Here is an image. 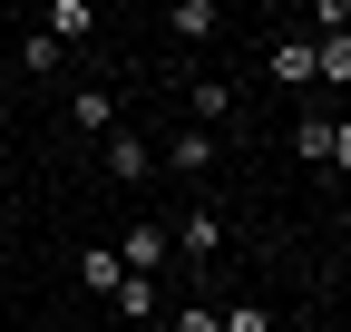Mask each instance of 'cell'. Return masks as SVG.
<instances>
[{"label":"cell","instance_id":"7","mask_svg":"<svg viewBox=\"0 0 351 332\" xmlns=\"http://www.w3.org/2000/svg\"><path fill=\"white\" fill-rule=\"evenodd\" d=\"M117 283H127V264H117V244H88V254H78V294H117Z\"/></svg>","mask_w":351,"mask_h":332},{"label":"cell","instance_id":"13","mask_svg":"<svg viewBox=\"0 0 351 332\" xmlns=\"http://www.w3.org/2000/svg\"><path fill=\"white\" fill-rule=\"evenodd\" d=\"M313 78L341 88V78H351V39H313Z\"/></svg>","mask_w":351,"mask_h":332},{"label":"cell","instance_id":"2","mask_svg":"<svg viewBox=\"0 0 351 332\" xmlns=\"http://www.w3.org/2000/svg\"><path fill=\"white\" fill-rule=\"evenodd\" d=\"M166 254H176V244H166V225H156V215H137V225L117 235V264H127V274H166Z\"/></svg>","mask_w":351,"mask_h":332},{"label":"cell","instance_id":"1","mask_svg":"<svg viewBox=\"0 0 351 332\" xmlns=\"http://www.w3.org/2000/svg\"><path fill=\"white\" fill-rule=\"evenodd\" d=\"M293 156L341 176V166H351V128H341V117H302V128H293Z\"/></svg>","mask_w":351,"mask_h":332},{"label":"cell","instance_id":"14","mask_svg":"<svg viewBox=\"0 0 351 332\" xmlns=\"http://www.w3.org/2000/svg\"><path fill=\"white\" fill-rule=\"evenodd\" d=\"M215 332H274V313L263 303H215Z\"/></svg>","mask_w":351,"mask_h":332},{"label":"cell","instance_id":"15","mask_svg":"<svg viewBox=\"0 0 351 332\" xmlns=\"http://www.w3.org/2000/svg\"><path fill=\"white\" fill-rule=\"evenodd\" d=\"M20 69H29V78H49V69H59V39H39V29H20Z\"/></svg>","mask_w":351,"mask_h":332},{"label":"cell","instance_id":"17","mask_svg":"<svg viewBox=\"0 0 351 332\" xmlns=\"http://www.w3.org/2000/svg\"><path fill=\"white\" fill-rule=\"evenodd\" d=\"M0 39H10V20H0Z\"/></svg>","mask_w":351,"mask_h":332},{"label":"cell","instance_id":"8","mask_svg":"<svg viewBox=\"0 0 351 332\" xmlns=\"http://www.w3.org/2000/svg\"><path fill=\"white\" fill-rule=\"evenodd\" d=\"M69 128H78V137H117V98H108V88H78V98H69Z\"/></svg>","mask_w":351,"mask_h":332},{"label":"cell","instance_id":"4","mask_svg":"<svg viewBox=\"0 0 351 332\" xmlns=\"http://www.w3.org/2000/svg\"><path fill=\"white\" fill-rule=\"evenodd\" d=\"M225 117H234V88H225V78H186V128L225 137Z\"/></svg>","mask_w":351,"mask_h":332},{"label":"cell","instance_id":"12","mask_svg":"<svg viewBox=\"0 0 351 332\" xmlns=\"http://www.w3.org/2000/svg\"><path fill=\"white\" fill-rule=\"evenodd\" d=\"M274 78H283V88H302V78H313V39H283V49H274Z\"/></svg>","mask_w":351,"mask_h":332},{"label":"cell","instance_id":"10","mask_svg":"<svg viewBox=\"0 0 351 332\" xmlns=\"http://www.w3.org/2000/svg\"><path fill=\"white\" fill-rule=\"evenodd\" d=\"M88 29H98L88 0H49V20H39V39H59V49H69V39H88Z\"/></svg>","mask_w":351,"mask_h":332},{"label":"cell","instance_id":"11","mask_svg":"<svg viewBox=\"0 0 351 332\" xmlns=\"http://www.w3.org/2000/svg\"><path fill=\"white\" fill-rule=\"evenodd\" d=\"M166 29H176V39H215V29H225V10H215V0H176Z\"/></svg>","mask_w":351,"mask_h":332},{"label":"cell","instance_id":"6","mask_svg":"<svg viewBox=\"0 0 351 332\" xmlns=\"http://www.w3.org/2000/svg\"><path fill=\"white\" fill-rule=\"evenodd\" d=\"M166 244H186V254H195V264H215V254H225V215H215V205H195V215H186V225H176Z\"/></svg>","mask_w":351,"mask_h":332},{"label":"cell","instance_id":"9","mask_svg":"<svg viewBox=\"0 0 351 332\" xmlns=\"http://www.w3.org/2000/svg\"><path fill=\"white\" fill-rule=\"evenodd\" d=\"M108 303H117V322H156V303H166V294H156V274H127Z\"/></svg>","mask_w":351,"mask_h":332},{"label":"cell","instance_id":"3","mask_svg":"<svg viewBox=\"0 0 351 332\" xmlns=\"http://www.w3.org/2000/svg\"><path fill=\"white\" fill-rule=\"evenodd\" d=\"M215 156H225V137H205V128H166V147H156V166H176V176H205Z\"/></svg>","mask_w":351,"mask_h":332},{"label":"cell","instance_id":"16","mask_svg":"<svg viewBox=\"0 0 351 332\" xmlns=\"http://www.w3.org/2000/svg\"><path fill=\"white\" fill-rule=\"evenodd\" d=\"M176 332H215V303H186V313H176Z\"/></svg>","mask_w":351,"mask_h":332},{"label":"cell","instance_id":"5","mask_svg":"<svg viewBox=\"0 0 351 332\" xmlns=\"http://www.w3.org/2000/svg\"><path fill=\"white\" fill-rule=\"evenodd\" d=\"M108 176H117V186H147V176H156V147H147L137 128H117V137H108Z\"/></svg>","mask_w":351,"mask_h":332}]
</instances>
